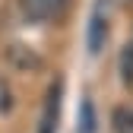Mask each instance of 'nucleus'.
<instances>
[{
  "instance_id": "3",
  "label": "nucleus",
  "mask_w": 133,
  "mask_h": 133,
  "mask_svg": "<svg viewBox=\"0 0 133 133\" xmlns=\"http://www.w3.org/2000/svg\"><path fill=\"white\" fill-rule=\"evenodd\" d=\"M105 32H108V25H105V16H102V10H95V16H92V25H89V51H92V54H98V51H102Z\"/></svg>"
},
{
  "instance_id": "5",
  "label": "nucleus",
  "mask_w": 133,
  "mask_h": 133,
  "mask_svg": "<svg viewBox=\"0 0 133 133\" xmlns=\"http://www.w3.org/2000/svg\"><path fill=\"white\" fill-rule=\"evenodd\" d=\"M10 108H13V92H10V86H6V82L0 79V114H3V111H10Z\"/></svg>"
},
{
  "instance_id": "6",
  "label": "nucleus",
  "mask_w": 133,
  "mask_h": 133,
  "mask_svg": "<svg viewBox=\"0 0 133 133\" xmlns=\"http://www.w3.org/2000/svg\"><path fill=\"white\" fill-rule=\"evenodd\" d=\"M124 79H127V82H133V44L124 51Z\"/></svg>"
},
{
  "instance_id": "4",
  "label": "nucleus",
  "mask_w": 133,
  "mask_h": 133,
  "mask_svg": "<svg viewBox=\"0 0 133 133\" xmlns=\"http://www.w3.org/2000/svg\"><path fill=\"white\" fill-rule=\"evenodd\" d=\"M111 121H114V133H133V108H117Z\"/></svg>"
},
{
  "instance_id": "1",
  "label": "nucleus",
  "mask_w": 133,
  "mask_h": 133,
  "mask_svg": "<svg viewBox=\"0 0 133 133\" xmlns=\"http://www.w3.org/2000/svg\"><path fill=\"white\" fill-rule=\"evenodd\" d=\"M60 95H63V82L57 79L54 86L48 89L44 114H41V127H38V133H54V130H57V117H60Z\"/></svg>"
},
{
  "instance_id": "2",
  "label": "nucleus",
  "mask_w": 133,
  "mask_h": 133,
  "mask_svg": "<svg viewBox=\"0 0 133 133\" xmlns=\"http://www.w3.org/2000/svg\"><path fill=\"white\" fill-rule=\"evenodd\" d=\"M19 3H22V13L32 22H44L63 6V0H19Z\"/></svg>"
}]
</instances>
